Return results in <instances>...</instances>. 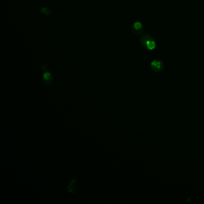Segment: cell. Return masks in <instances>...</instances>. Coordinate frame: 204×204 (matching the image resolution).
Instances as JSON below:
<instances>
[{
	"label": "cell",
	"instance_id": "6da1fadb",
	"mask_svg": "<svg viewBox=\"0 0 204 204\" xmlns=\"http://www.w3.org/2000/svg\"><path fill=\"white\" fill-rule=\"evenodd\" d=\"M141 46L146 49L152 50L156 47L157 42L155 38L149 34H146L142 36L140 39Z\"/></svg>",
	"mask_w": 204,
	"mask_h": 204
},
{
	"label": "cell",
	"instance_id": "7a4b0ae2",
	"mask_svg": "<svg viewBox=\"0 0 204 204\" xmlns=\"http://www.w3.org/2000/svg\"><path fill=\"white\" fill-rule=\"evenodd\" d=\"M164 63L160 60H154L151 62V68L155 72H159L164 69Z\"/></svg>",
	"mask_w": 204,
	"mask_h": 204
},
{
	"label": "cell",
	"instance_id": "3957f363",
	"mask_svg": "<svg viewBox=\"0 0 204 204\" xmlns=\"http://www.w3.org/2000/svg\"><path fill=\"white\" fill-rule=\"evenodd\" d=\"M132 33L136 35H139L143 33L144 28L142 24L139 22H135L131 27Z\"/></svg>",
	"mask_w": 204,
	"mask_h": 204
},
{
	"label": "cell",
	"instance_id": "277c9868",
	"mask_svg": "<svg viewBox=\"0 0 204 204\" xmlns=\"http://www.w3.org/2000/svg\"><path fill=\"white\" fill-rule=\"evenodd\" d=\"M52 76L50 72H46L42 76V80L46 85H50L52 82Z\"/></svg>",
	"mask_w": 204,
	"mask_h": 204
},
{
	"label": "cell",
	"instance_id": "5b68a950",
	"mask_svg": "<svg viewBox=\"0 0 204 204\" xmlns=\"http://www.w3.org/2000/svg\"><path fill=\"white\" fill-rule=\"evenodd\" d=\"M40 12H41V13L44 14V15H45L46 16H50L52 14V10L50 9L49 8H48V7L42 8L41 9V10H40Z\"/></svg>",
	"mask_w": 204,
	"mask_h": 204
}]
</instances>
